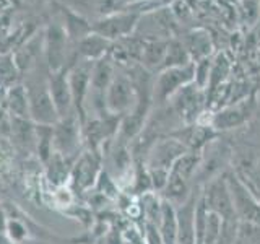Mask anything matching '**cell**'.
I'll list each match as a JSON object with an SVG mask.
<instances>
[{
	"label": "cell",
	"mask_w": 260,
	"mask_h": 244,
	"mask_svg": "<svg viewBox=\"0 0 260 244\" xmlns=\"http://www.w3.org/2000/svg\"><path fill=\"white\" fill-rule=\"evenodd\" d=\"M104 169V157L103 151L83 148L75 163L72 166V173L69 179V186L72 191L78 195H85L93 189L98 177Z\"/></svg>",
	"instance_id": "obj_1"
},
{
	"label": "cell",
	"mask_w": 260,
	"mask_h": 244,
	"mask_svg": "<svg viewBox=\"0 0 260 244\" xmlns=\"http://www.w3.org/2000/svg\"><path fill=\"white\" fill-rule=\"evenodd\" d=\"M228 187H230L233 207L236 217L241 223H250L260 226V199L258 195L250 189L247 182L239 176V173L231 171L224 173Z\"/></svg>",
	"instance_id": "obj_2"
},
{
	"label": "cell",
	"mask_w": 260,
	"mask_h": 244,
	"mask_svg": "<svg viewBox=\"0 0 260 244\" xmlns=\"http://www.w3.org/2000/svg\"><path fill=\"white\" fill-rule=\"evenodd\" d=\"M83 148V124L78 119L77 112L72 111L54 124V153L77 160Z\"/></svg>",
	"instance_id": "obj_3"
},
{
	"label": "cell",
	"mask_w": 260,
	"mask_h": 244,
	"mask_svg": "<svg viewBox=\"0 0 260 244\" xmlns=\"http://www.w3.org/2000/svg\"><path fill=\"white\" fill-rule=\"evenodd\" d=\"M187 151V146L182 145L181 140H177L176 137L169 135L165 138H158L154 140L153 145L143 155V161L146 169L150 171H166L169 173L171 168L174 166V163L184 157Z\"/></svg>",
	"instance_id": "obj_4"
},
{
	"label": "cell",
	"mask_w": 260,
	"mask_h": 244,
	"mask_svg": "<svg viewBox=\"0 0 260 244\" xmlns=\"http://www.w3.org/2000/svg\"><path fill=\"white\" fill-rule=\"evenodd\" d=\"M138 103L134 83L127 77H114L104 93V108L109 116L124 117Z\"/></svg>",
	"instance_id": "obj_5"
},
{
	"label": "cell",
	"mask_w": 260,
	"mask_h": 244,
	"mask_svg": "<svg viewBox=\"0 0 260 244\" xmlns=\"http://www.w3.org/2000/svg\"><path fill=\"white\" fill-rule=\"evenodd\" d=\"M195 67L192 65H182V67H169L156 78L153 85V98L154 101L165 103L171 100L176 93L193 81Z\"/></svg>",
	"instance_id": "obj_6"
},
{
	"label": "cell",
	"mask_w": 260,
	"mask_h": 244,
	"mask_svg": "<svg viewBox=\"0 0 260 244\" xmlns=\"http://www.w3.org/2000/svg\"><path fill=\"white\" fill-rule=\"evenodd\" d=\"M91 69H93V60H81L77 65H73L69 69V83H70V92H72V100H73V111L77 112L78 119L81 124L86 122V98L89 95V86H91Z\"/></svg>",
	"instance_id": "obj_7"
},
{
	"label": "cell",
	"mask_w": 260,
	"mask_h": 244,
	"mask_svg": "<svg viewBox=\"0 0 260 244\" xmlns=\"http://www.w3.org/2000/svg\"><path fill=\"white\" fill-rule=\"evenodd\" d=\"M28 100H29V117L35 124L43 126H54L59 120V112H57L54 101L49 93L47 81L41 85L26 86Z\"/></svg>",
	"instance_id": "obj_8"
},
{
	"label": "cell",
	"mask_w": 260,
	"mask_h": 244,
	"mask_svg": "<svg viewBox=\"0 0 260 244\" xmlns=\"http://www.w3.org/2000/svg\"><path fill=\"white\" fill-rule=\"evenodd\" d=\"M224 230V220L207 208L200 192L195 214V244H218Z\"/></svg>",
	"instance_id": "obj_9"
},
{
	"label": "cell",
	"mask_w": 260,
	"mask_h": 244,
	"mask_svg": "<svg viewBox=\"0 0 260 244\" xmlns=\"http://www.w3.org/2000/svg\"><path fill=\"white\" fill-rule=\"evenodd\" d=\"M49 93L54 101V106L59 117H63L73 111V100L69 83V69H60L57 72H51V75L47 78Z\"/></svg>",
	"instance_id": "obj_10"
},
{
	"label": "cell",
	"mask_w": 260,
	"mask_h": 244,
	"mask_svg": "<svg viewBox=\"0 0 260 244\" xmlns=\"http://www.w3.org/2000/svg\"><path fill=\"white\" fill-rule=\"evenodd\" d=\"M67 35L65 29L59 24H51L44 35V54L47 67L51 72L63 69L65 51H67Z\"/></svg>",
	"instance_id": "obj_11"
},
{
	"label": "cell",
	"mask_w": 260,
	"mask_h": 244,
	"mask_svg": "<svg viewBox=\"0 0 260 244\" xmlns=\"http://www.w3.org/2000/svg\"><path fill=\"white\" fill-rule=\"evenodd\" d=\"M250 112H252V106L246 100L239 104L230 106V108H224L213 114V117L210 120V127L213 130H228V129L239 127L249 119Z\"/></svg>",
	"instance_id": "obj_12"
},
{
	"label": "cell",
	"mask_w": 260,
	"mask_h": 244,
	"mask_svg": "<svg viewBox=\"0 0 260 244\" xmlns=\"http://www.w3.org/2000/svg\"><path fill=\"white\" fill-rule=\"evenodd\" d=\"M10 140L16 148H21L26 153H36V124L31 119L12 116Z\"/></svg>",
	"instance_id": "obj_13"
},
{
	"label": "cell",
	"mask_w": 260,
	"mask_h": 244,
	"mask_svg": "<svg viewBox=\"0 0 260 244\" xmlns=\"http://www.w3.org/2000/svg\"><path fill=\"white\" fill-rule=\"evenodd\" d=\"M73 163H75V160L65 158L59 153H52L51 160L44 165V176L47 179V182L52 187L67 186Z\"/></svg>",
	"instance_id": "obj_14"
},
{
	"label": "cell",
	"mask_w": 260,
	"mask_h": 244,
	"mask_svg": "<svg viewBox=\"0 0 260 244\" xmlns=\"http://www.w3.org/2000/svg\"><path fill=\"white\" fill-rule=\"evenodd\" d=\"M137 18L134 15H117L111 16L108 20H103L94 24V33L103 36L104 39H114L119 36H124L132 29L134 21Z\"/></svg>",
	"instance_id": "obj_15"
},
{
	"label": "cell",
	"mask_w": 260,
	"mask_h": 244,
	"mask_svg": "<svg viewBox=\"0 0 260 244\" xmlns=\"http://www.w3.org/2000/svg\"><path fill=\"white\" fill-rule=\"evenodd\" d=\"M4 108L16 117L31 119L29 117V100H28V89L23 85H13L7 89L4 98Z\"/></svg>",
	"instance_id": "obj_16"
},
{
	"label": "cell",
	"mask_w": 260,
	"mask_h": 244,
	"mask_svg": "<svg viewBox=\"0 0 260 244\" xmlns=\"http://www.w3.org/2000/svg\"><path fill=\"white\" fill-rule=\"evenodd\" d=\"M158 233L165 244H177V215L176 205L162 199L161 217L158 223Z\"/></svg>",
	"instance_id": "obj_17"
},
{
	"label": "cell",
	"mask_w": 260,
	"mask_h": 244,
	"mask_svg": "<svg viewBox=\"0 0 260 244\" xmlns=\"http://www.w3.org/2000/svg\"><path fill=\"white\" fill-rule=\"evenodd\" d=\"M43 43H44V41L41 39V38H38V36L29 38L26 43H24L18 49V51L13 54V59H15L16 65H18V69H20L21 73L29 70L32 65L36 64V59H38L39 52L43 51L41 47H44Z\"/></svg>",
	"instance_id": "obj_18"
},
{
	"label": "cell",
	"mask_w": 260,
	"mask_h": 244,
	"mask_svg": "<svg viewBox=\"0 0 260 244\" xmlns=\"http://www.w3.org/2000/svg\"><path fill=\"white\" fill-rule=\"evenodd\" d=\"M54 153V126L36 124V157L43 166Z\"/></svg>",
	"instance_id": "obj_19"
},
{
	"label": "cell",
	"mask_w": 260,
	"mask_h": 244,
	"mask_svg": "<svg viewBox=\"0 0 260 244\" xmlns=\"http://www.w3.org/2000/svg\"><path fill=\"white\" fill-rule=\"evenodd\" d=\"M142 211H143V223L158 226L162 207V197L158 192H146L140 195Z\"/></svg>",
	"instance_id": "obj_20"
},
{
	"label": "cell",
	"mask_w": 260,
	"mask_h": 244,
	"mask_svg": "<svg viewBox=\"0 0 260 244\" xmlns=\"http://www.w3.org/2000/svg\"><path fill=\"white\" fill-rule=\"evenodd\" d=\"M108 44H109L108 39H104L103 36L93 33V35H86L81 39L80 52L88 60H98V59H101V57H104Z\"/></svg>",
	"instance_id": "obj_21"
},
{
	"label": "cell",
	"mask_w": 260,
	"mask_h": 244,
	"mask_svg": "<svg viewBox=\"0 0 260 244\" xmlns=\"http://www.w3.org/2000/svg\"><path fill=\"white\" fill-rule=\"evenodd\" d=\"M4 234L10 239L13 244H24L31 239V230L26 222L18 217H7L5 220V231Z\"/></svg>",
	"instance_id": "obj_22"
},
{
	"label": "cell",
	"mask_w": 260,
	"mask_h": 244,
	"mask_svg": "<svg viewBox=\"0 0 260 244\" xmlns=\"http://www.w3.org/2000/svg\"><path fill=\"white\" fill-rule=\"evenodd\" d=\"M20 75H21V72L13 59V54L0 55V80H2V83L7 88H10V86L16 85Z\"/></svg>",
	"instance_id": "obj_23"
},
{
	"label": "cell",
	"mask_w": 260,
	"mask_h": 244,
	"mask_svg": "<svg viewBox=\"0 0 260 244\" xmlns=\"http://www.w3.org/2000/svg\"><path fill=\"white\" fill-rule=\"evenodd\" d=\"M52 203L54 207L60 208L65 214V211L77 203V194L72 191V187L69 184L52 187Z\"/></svg>",
	"instance_id": "obj_24"
},
{
	"label": "cell",
	"mask_w": 260,
	"mask_h": 244,
	"mask_svg": "<svg viewBox=\"0 0 260 244\" xmlns=\"http://www.w3.org/2000/svg\"><path fill=\"white\" fill-rule=\"evenodd\" d=\"M10 130H12V114L4 106H0V137L10 138Z\"/></svg>",
	"instance_id": "obj_25"
},
{
	"label": "cell",
	"mask_w": 260,
	"mask_h": 244,
	"mask_svg": "<svg viewBox=\"0 0 260 244\" xmlns=\"http://www.w3.org/2000/svg\"><path fill=\"white\" fill-rule=\"evenodd\" d=\"M8 7H10V0H0V15H2Z\"/></svg>",
	"instance_id": "obj_26"
},
{
	"label": "cell",
	"mask_w": 260,
	"mask_h": 244,
	"mask_svg": "<svg viewBox=\"0 0 260 244\" xmlns=\"http://www.w3.org/2000/svg\"><path fill=\"white\" fill-rule=\"evenodd\" d=\"M257 179H260V160L257 163Z\"/></svg>",
	"instance_id": "obj_27"
}]
</instances>
